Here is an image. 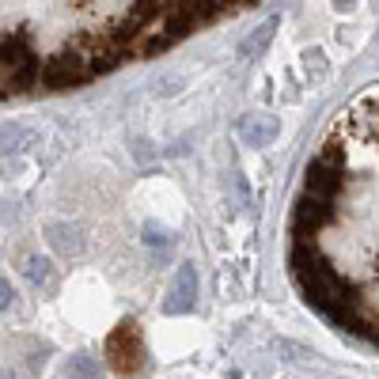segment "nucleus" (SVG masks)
<instances>
[{
    "instance_id": "1",
    "label": "nucleus",
    "mask_w": 379,
    "mask_h": 379,
    "mask_svg": "<svg viewBox=\"0 0 379 379\" xmlns=\"http://www.w3.org/2000/svg\"><path fill=\"white\" fill-rule=\"evenodd\" d=\"M107 361L118 376H137L144 368V338H140L137 319L118 322V330L107 338Z\"/></svg>"
},
{
    "instance_id": "2",
    "label": "nucleus",
    "mask_w": 379,
    "mask_h": 379,
    "mask_svg": "<svg viewBox=\"0 0 379 379\" xmlns=\"http://www.w3.org/2000/svg\"><path fill=\"white\" fill-rule=\"evenodd\" d=\"M239 137L247 140L250 148H265V144H273L280 137V122L273 114H250L239 122Z\"/></svg>"
},
{
    "instance_id": "3",
    "label": "nucleus",
    "mask_w": 379,
    "mask_h": 379,
    "mask_svg": "<svg viewBox=\"0 0 379 379\" xmlns=\"http://www.w3.org/2000/svg\"><path fill=\"white\" fill-rule=\"evenodd\" d=\"M194 292H198V270L194 265H182L179 277H174V289H171V300L164 304L167 315H186L190 307H194Z\"/></svg>"
},
{
    "instance_id": "4",
    "label": "nucleus",
    "mask_w": 379,
    "mask_h": 379,
    "mask_svg": "<svg viewBox=\"0 0 379 379\" xmlns=\"http://www.w3.org/2000/svg\"><path fill=\"white\" fill-rule=\"evenodd\" d=\"M46 239H50L53 250L65 254V258H76L83 250V235H80V228H73V224H50V228H46Z\"/></svg>"
},
{
    "instance_id": "5",
    "label": "nucleus",
    "mask_w": 379,
    "mask_h": 379,
    "mask_svg": "<svg viewBox=\"0 0 379 379\" xmlns=\"http://www.w3.org/2000/svg\"><path fill=\"white\" fill-rule=\"evenodd\" d=\"M23 273H27V280H31V285H38L42 292H53V289H57V273H53L50 258H27Z\"/></svg>"
},
{
    "instance_id": "6",
    "label": "nucleus",
    "mask_w": 379,
    "mask_h": 379,
    "mask_svg": "<svg viewBox=\"0 0 379 379\" xmlns=\"http://www.w3.org/2000/svg\"><path fill=\"white\" fill-rule=\"evenodd\" d=\"M277 23H280V19L273 16V19H265V23L258 27V31L250 34V38H243V46H239L243 57H258V53H262L265 46H270V38H273V31H277Z\"/></svg>"
},
{
    "instance_id": "7",
    "label": "nucleus",
    "mask_w": 379,
    "mask_h": 379,
    "mask_svg": "<svg viewBox=\"0 0 379 379\" xmlns=\"http://www.w3.org/2000/svg\"><path fill=\"white\" fill-rule=\"evenodd\" d=\"M65 379H99V364L91 361L88 353H76L65 368Z\"/></svg>"
},
{
    "instance_id": "8",
    "label": "nucleus",
    "mask_w": 379,
    "mask_h": 379,
    "mask_svg": "<svg viewBox=\"0 0 379 379\" xmlns=\"http://www.w3.org/2000/svg\"><path fill=\"white\" fill-rule=\"evenodd\" d=\"M334 4H338V8H345V12L353 8V0H334Z\"/></svg>"
}]
</instances>
